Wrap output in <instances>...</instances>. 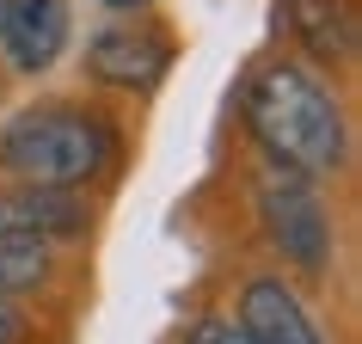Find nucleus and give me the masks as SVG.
<instances>
[{"instance_id": "nucleus-1", "label": "nucleus", "mask_w": 362, "mask_h": 344, "mask_svg": "<svg viewBox=\"0 0 362 344\" xmlns=\"http://www.w3.org/2000/svg\"><path fill=\"white\" fill-rule=\"evenodd\" d=\"M233 135L240 154L270 160L283 172H301L325 191L350 185L356 172V105L350 86L301 56H288L270 43L264 56L246 62L240 93H233Z\"/></svg>"}, {"instance_id": "nucleus-2", "label": "nucleus", "mask_w": 362, "mask_h": 344, "mask_svg": "<svg viewBox=\"0 0 362 344\" xmlns=\"http://www.w3.org/2000/svg\"><path fill=\"white\" fill-rule=\"evenodd\" d=\"M129 172V111L93 93H37L0 117V178L56 185V191H111Z\"/></svg>"}, {"instance_id": "nucleus-3", "label": "nucleus", "mask_w": 362, "mask_h": 344, "mask_svg": "<svg viewBox=\"0 0 362 344\" xmlns=\"http://www.w3.org/2000/svg\"><path fill=\"white\" fill-rule=\"evenodd\" d=\"M240 215L252 222L264 265L288 270L307 289H325L338 277V203L325 185L240 154Z\"/></svg>"}, {"instance_id": "nucleus-4", "label": "nucleus", "mask_w": 362, "mask_h": 344, "mask_svg": "<svg viewBox=\"0 0 362 344\" xmlns=\"http://www.w3.org/2000/svg\"><path fill=\"white\" fill-rule=\"evenodd\" d=\"M172 62H178L172 19H160L153 6L148 13H111L80 50V93L105 98L117 111H135L166 86Z\"/></svg>"}, {"instance_id": "nucleus-5", "label": "nucleus", "mask_w": 362, "mask_h": 344, "mask_svg": "<svg viewBox=\"0 0 362 344\" xmlns=\"http://www.w3.org/2000/svg\"><path fill=\"white\" fill-rule=\"evenodd\" d=\"M228 314L246 326L252 344H338L320 295L307 283H295L288 270L264 265V258H252V265L233 270Z\"/></svg>"}, {"instance_id": "nucleus-6", "label": "nucleus", "mask_w": 362, "mask_h": 344, "mask_svg": "<svg viewBox=\"0 0 362 344\" xmlns=\"http://www.w3.org/2000/svg\"><path fill=\"white\" fill-rule=\"evenodd\" d=\"M105 197L93 191H56V185H19L0 178V246H56L80 252L105 228Z\"/></svg>"}, {"instance_id": "nucleus-7", "label": "nucleus", "mask_w": 362, "mask_h": 344, "mask_svg": "<svg viewBox=\"0 0 362 344\" xmlns=\"http://www.w3.org/2000/svg\"><path fill=\"white\" fill-rule=\"evenodd\" d=\"M276 50L301 56L332 80H350L356 68V0H276L270 6Z\"/></svg>"}, {"instance_id": "nucleus-8", "label": "nucleus", "mask_w": 362, "mask_h": 344, "mask_svg": "<svg viewBox=\"0 0 362 344\" xmlns=\"http://www.w3.org/2000/svg\"><path fill=\"white\" fill-rule=\"evenodd\" d=\"M74 43V0H0V68L43 80Z\"/></svg>"}, {"instance_id": "nucleus-9", "label": "nucleus", "mask_w": 362, "mask_h": 344, "mask_svg": "<svg viewBox=\"0 0 362 344\" xmlns=\"http://www.w3.org/2000/svg\"><path fill=\"white\" fill-rule=\"evenodd\" d=\"M74 270V252L56 246H0V302H43Z\"/></svg>"}, {"instance_id": "nucleus-10", "label": "nucleus", "mask_w": 362, "mask_h": 344, "mask_svg": "<svg viewBox=\"0 0 362 344\" xmlns=\"http://www.w3.org/2000/svg\"><path fill=\"white\" fill-rule=\"evenodd\" d=\"M178 344H252V338L228 307H197L191 320L178 326Z\"/></svg>"}, {"instance_id": "nucleus-11", "label": "nucleus", "mask_w": 362, "mask_h": 344, "mask_svg": "<svg viewBox=\"0 0 362 344\" xmlns=\"http://www.w3.org/2000/svg\"><path fill=\"white\" fill-rule=\"evenodd\" d=\"M43 314L37 302H0V344H37Z\"/></svg>"}, {"instance_id": "nucleus-12", "label": "nucleus", "mask_w": 362, "mask_h": 344, "mask_svg": "<svg viewBox=\"0 0 362 344\" xmlns=\"http://www.w3.org/2000/svg\"><path fill=\"white\" fill-rule=\"evenodd\" d=\"M105 13H148V6H160V0H98Z\"/></svg>"}]
</instances>
